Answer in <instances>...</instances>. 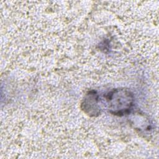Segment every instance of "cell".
Wrapping results in <instances>:
<instances>
[{
  "instance_id": "cell-1",
  "label": "cell",
  "mask_w": 159,
  "mask_h": 159,
  "mask_svg": "<svg viewBox=\"0 0 159 159\" xmlns=\"http://www.w3.org/2000/svg\"><path fill=\"white\" fill-rule=\"evenodd\" d=\"M110 112L115 115H124L133 105V95L125 89H116L106 95Z\"/></svg>"
}]
</instances>
